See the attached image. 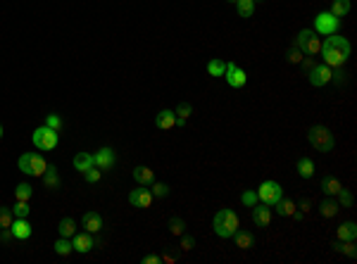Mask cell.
Here are the masks:
<instances>
[{"instance_id": "8fae6325", "label": "cell", "mask_w": 357, "mask_h": 264, "mask_svg": "<svg viewBox=\"0 0 357 264\" xmlns=\"http://www.w3.org/2000/svg\"><path fill=\"white\" fill-rule=\"evenodd\" d=\"M224 79L229 81V86L231 88H243L246 86V81H248V74L238 67L236 62H229L226 64V72H224Z\"/></svg>"}, {"instance_id": "d6986e66", "label": "cell", "mask_w": 357, "mask_h": 264, "mask_svg": "<svg viewBox=\"0 0 357 264\" xmlns=\"http://www.w3.org/2000/svg\"><path fill=\"white\" fill-rule=\"evenodd\" d=\"M91 167H95V160H93L91 153H76V157H74V169L76 172H88Z\"/></svg>"}, {"instance_id": "f5cc1de1", "label": "cell", "mask_w": 357, "mask_h": 264, "mask_svg": "<svg viewBox=\"0 0 357 264\" xmlns=\"http://www.w3.org/2000/svg\"><path fill=\"white\" fill-rule=\"evenodd\" d=\"M255 3H257V0H255Z\"/></svg>"}, {"instance_id": "c3c4849f", "label": "cell", "mask_w": 357, "mask_h": 264, "mask_svg": "<svg viewBox=\"0 0 357 264\" xmlns=\"http://www.w3.org/2000/svg\"><path fill=\"white\" fill-rule=\"evenodd\" d=\"M300 212H305V214L310 212V200H302L300 202Z\"/></svg>"}, {"instance_id": "7dc6e473", "label": "cell", "mask_w": 357, "mask_h": 264, "mask_svg": "<svg viewBox=\"0 0 357 264\" xmlns=\"http://www.w3.org/2000/svg\"><path fill=\"white\" fill-rule=\"evenodd\" d=\"M302 69H305V72H310V69H312V67H314V62H312V57H310V55H307V57H302Z\"/></svg>"}, {"instance_id": "44dd1931", "label": "cell", "mask_w": 357, "mask_h": 264, "mask_svg": "<svg viewBox=\"0 0 357 264\" xmlns=\"http://www.w3.org/2000/svg\"><path fill=\"white\" fill-rule=\"evenodd\" d=\"M336 236H338V240H355L357 238V224L355 221H345V224H340L338 231H336Z\"/></svg>"}, {"instance_id": "7a4b0ae2", "label": "cell", "mask_w": 357, "mask_h": 264, "mask_svg": "<svg viewBox=\"0 0 357 264\" xmlns=\"http://www.w3.org/2000/svg\"><path fill=\"white\" fill-rule=\"evenodd\" d=\"M212 228L219 238H233L238 231V214L231 210H219L212 219Z\"/></svg>"}, {"instance_id": "f35d334b", "label": "cell", "mask_w": 357, "mask_h": 264, "mask_svg": "<svg viewBox=\"0 0 357 264\" xmlns=\"http://www.w3.org/2000/svg\"><path fill=\"white\" fill-rule=\"evenodd\" d=\"M338 205H343V207H352V193H350L348 188H340L338 191Z\"/></svg>"}, {"instance_id": "b9f144b4", "label": "cell", "mask_w": 357, "mask_h": 264, "mask_svg": "<svg viewBox=\"0 0 357 264\" xmlns=\"http://www.w3.org/2000/svg\"><path fill=\"white\" fill-rule=\"evenodd\" d=\"M241 202H243L246 207H255L257 205V193L255 191H246L243 195H241Z\"/></svg>"}, {"instance_id": "f907efd6", "label": "cell", "mask_w": 357, "mask_h": 264, "mask_svg": "<svg viewBox=\"0 0 357 264\" xmlns=\"http://www.w3.org/2000/svg\"><path fill=\"white\" fill-rule=\"evenodd\" d=\"M0 138H3V126H0Z\"/></svg>"}, {"instance_id": "52a82bcc", "label": "cell", "mask_w": 357, "mask_h": 264, "mask_svg": "<svg viewBox=\"0 0 357 264\" xmlns=\"http://www.w3.org/2000/svg\"><path fill=\"white\" fill-rule=\"evenodd\" d=\"M338 29H340V19L333 17L331 12H319L314 17V34L331 36V34H338Z\"/></svg>"}, {"instance_id": "74e56055", "label": "cell", "mask_w": 357, "mask_h": 264, "mask_svg": "<svg viewBox=\"0 0 357 264\" xmlns=\"http://www.w3.org/2000/svg\"><path fill=\"white\" fill-rule=\"evenodd\" d=\"M153 198H167L169 195V186L167 183H160V181H153Z\"/></svg>"}, {"instance_id": "ee69618b", "label": "cell", "mask_w": 357, "mask_h": 264, "mask_svg": "<svg viewBox=\"0 0 357 264\" xmlns=\"http://www.w3.org/2000/svg\"><path fill=\"white\" fill-rule=\"evenodd\" d=\"M193 247H195V238L181 233V250H183V252H191Z\"/></svg>"}, {"instance_id": "f1b7e54d", "label": "cell", "mask_w": 357, "mask_h": 264, "mask_svg": "<svg viewBox=\"0 0 357 264\" xmlns=\"http://www.w3.org/2000/svg\"><path fill=\"white\" fill-rule=\"evenodd\" d=\"M233 240H236V247H241V250H250V247H253V236H250L248 231H241V228H238L236 233H233Z\"/></svg>"}, {"instance_id": "5b68a950", "label": "cell", "mask_w": 357, "mask_h": 264, "mask_svg": "<svg viewBox=\"0 0 357 264\" xmlns=\"http://www.w3.org/2000/svg\"><path fill=\"white\" fill-rule=\"evenodd\" d=\"M57 138H60V131H55V128H50L43 124V126H38L36 131H34L31 141H34V146H36L38 150H55Z\"/></svg>"}, {"instance_id": "5bb4252c", "label": "cell", "mask_w": 357, "mask_h": 264, "mask_svg": "<svg viewBox=\"0 0 357 264\" xmlns=\"http://www.w3.org/2000/svg\"><path fill=\"white\" fill-rule=\"evenodd\" d=\"M31 224H29L27 219H19L15 217V221H12V226H10V233H12V238H17V240H27V238H31Z\"/></svg>"}, {"instance_id": "836d02e7", "label": "cell", "mask_w": 357, "mask_h": 264, "mask_svg": "<svg viewBox=\"0 0 357 264\" xmlns=\"http://www.w3.org/2000/svg\"><path fill=\"white\" fill-rule=\"evenodd\" d=\"M29 212H31V207H29L27 200H17L15 205H12V214H15V217H19V219H27Z\"/></svg>"}, {"instance_id": "681fc988", "label": "cell", "mask_w": 357, "mask_h": 264, "mask_svg": "<svg viewBox=\"0 0 357 264\" xmlns=\"http://www.w3.org/2000/svg\"><path fill=\"white\" fill-rule=\"evenodd\" d=\"M162 262H167V264H172V262H174V257H172V255H165V257H162Z\"/></svg>"}, {"instance_id": "603a6c76", "label": "cell", "mask_w": 357, "mask_h": 264, "mask_svg": "<svg viewBox=\"0 0 357 264\" xmlns=\"http://www.w3.org/2000/svg\"><path fill=\"white\" fill-rule=\"evenodd\" d=\"M340 188H343V183H340L336 176H324V179H321V191L326 193V195H338Z\"/></svg>"}, {"instance_id": "d4e9b609", "label": "cell", "mask_w": 357, "mask_h": 264, "mask_svg": "<svg viewBox=\"0 0 357 264\" xmlns=\"http://www.w3.org/2000/svg\"><path fill=\"white\" fill-rule=\"evenodd\" d=\"M333 247H336V252H343V255L350 257V259H355L357 257L355 240H338V243H333Z\"/></svg>"}, {"instance_id": "e575fe53", "label": "cell", "mask_w": 357, "mask_h": 264, "mask_svg": "<svg viewBox=\"0 0 357 264\" xmlns=\"http://www.w3.org/2000/svg\"><path fill=\"white\" fill-rule=\"evenodd\" d=\"M169 233H172V236H181V233H186V221H183L181 217L169 219Z\"/></svg>"}, {"instance_id": "4fadbf2b", "label": "cell", "mask_w": 357, "mask_h": 264, "mask_svg": "<svg viewBox=\"0 0 357 264\" xmlns=\"http://www.w3.org/2000/svg\"><path fill=\"white\" fill-rule=\"evenodd\" d=\"M272 217H274V214H272V207H269V205H265V202L253 207V221H255V226L267 228L269 224H272Z\"/></svg>"}, {"instance_id": "83f0119b", "label": "cell", "mask_w": 357, "mask_h": 264, "mask_svg": "<svg viewBox=\"0 0 357 264\" xmlns=\"http://www.w3.org/2000/svg\"><path fill=\"white\" fill-rule=\"evenodd\" d=\"M57 231H60V236L62 238H72L74 233H76V221H74L72 217H64L62 221H60Z\"/></svg>"}, {"instance_id": "7402d4cb", "label": "cell", "mask_w": 357, "mask_h": 264, "mask_svg": "<svg viewBox=\"0 0 357 264\" xmlns=\"http://www.w3.org/2000/svg\"><path fill=\"white\" fill-rule=\"evenodd\" d=\"M321 53V38L317 36V34H312L307 41H305V46H302V55H310V57H314V55Z\"/></svg>"}, {"instance_id": "3957f363", "label": "cell", "mask_w": 357, "mask_h": 264, "mask_svg": "<svg viewBox=\"0 0 357 264\" xmlns=\"http://www.w3.org/2000/svg\"><path fill=\"white\" fill-rule=\"evenodd\" d=\"M19 172L29 174V176H43V172L48 169V162L36 153H24V155L17 160Z\"/></svg>"}, {"instance_id": "d590c367", "label": "cell", "mask_w": 357, "mask_h": 264, "mask_svg": "<svg viewBox=\"0 0 357 264\" xmlns=\"http://www.w3.org/2000/svg\"><path fill=\"white\" fill-rule=\"evenodd\" d=\"M15 221V214H12V207H0V228H10Z\"/></svg>"}, {"instance_id": "d6a6232c", "label": "cell", "mask_w": 357, "mask_h": 264, "mask_svg": "<svg viewBox=\"0 0 357 264\" xmlns=\"http://www.w3.org/2000/svg\"><path fill=\"white\" fill-rule=\"evenodd\" d=\"M31 195H34V188L29 186V183H19L17 188H15V198L17 200H31Z\"/></svg>"}, {"instance_id": "1f68e13d", "label": "cell", "mask_w": 357, "mask_h": 264, "mask_svg": "<svg viewBox=\"0 0 357 264\" xmlns=\"http://www.w3.org/2000/svg\"><path fill=\"white\" fill-rule=\"evenodd\" d=\"M224 72H226V62L224 60H210L207 62V74L210 76H224Z\"/></svg>"}, {"instance_id": "8992f818", "label": "cell", "mask_w": 357, "mask_h": 264, "mask_svg": "<svg viewBox=\"0 0 357 264\" xmlns=\"http://www.w3.org/2000/svg\"><path fill=\"white\" fill-rule=\"evenodd\" d=\"M255 193H257V200L269 205V207H274L276 202L284 198V188H281L276 181H262Z\"/></svg>"}, {"instance_id": "8d00e7d4", "label": "cell", "mask_w": 357, "mask_h": 264, "mask_svg": "<svg viewBox=\"0 0 357 264\" xmlns=\"http://www.w3.org/2000/svg\"><path fill=\"white\" fill-rule=\"evenodd\" d=\"M174 114H176V119H183V121H188V117L193 114L191 102H181V105L174 109Z\"/></svg>"}, {"instance_id": "bcb514c9", "label": "cell", "mask_w": 357, "mask_h": 264, "mask_svg": "<svg viewBox=\"0 0 357 264\" xmlns=\"http://www.w3.org/2000/svg\"><path fill=\"white\" fill-rule=\"evenodd\" d=\"M162 262V257H157V255H146L143 257V264H160Z\"/></svg>"}, {"instance_id": "2e32d148", "label": "cell", "mask_w": 357, "mask_h": 264, "mask_svg": "<svg viewBox=\"0 0 357 264\" xmlns=\"http://www.w3.org/2000/svg\"><path fill=\"white\" fill-rule=\"evenodd\" d=\"M81 226L88 231V233H100L102 228V217L98 212H86L81 217Z\"/></svg>"}, {"instance_id": "f546056e", "label": "cell", "mask_w": 357, "mask_h": 264, "mask_svg": "<svg viewBox=\"0 0 357 264\" xmlns=\"http://www.w3.org/2000/svg\"><path fill=\"white\" fill-rule=\"evenodd\" d=\"M55 252H57L60 257H69V255L74 252L72 240H69V238H62V236H60V238L55 240Z\"/></svg>"}, {"instance_id": "ba28073f", "label": "cell", "mask_w": 357, "mask_h": 264, "mask_svg": "<svg viewBox=\"0 0 357 264\" xmlns=\"http://www.w3.org/2000/svg\"><path fill=\"white\" fill-rule=\"evenodd\" d=\"M129 205L136 207V210H148L153 205V193L148 191L146 186H138V188L129 193Z\"/></svg>"}, {"instance_id": "f6af8a7d", "label": "cell", "mask_w": 357, "mask_h": 264, "mask_svg": "<svg viewBox=\"0 0 357 264\" xmlns=\"http://www.w3.org/2000/svg\"><path fill=\"white\" fill-rule=\"evenodd\" d=\"M46 126L60 131V128H62V119L57 117V114H48V117H46Z\"/></svg>"}, {"instance_id": "816d5d0a", "label": "cell", "mask_w": 357, "mask_h": 264, "mask_svg": "<svg viewBox=\"0 0 357 264\" xmlns=\"http://www.w3.org/2000/svg\"><path fill=\"white\" fill-rule=\"evenodd\" d=\"M229 3H236V0H229Z\"/></svg>"}, {"instance_id": "4dcf8cb0", "label": "cell", "mask_w": 357, "mask_h": 264, "mask_svg": "<svg viewBox=\"0 0 357 264\" xmlns=\"http://www.w3.org/2000/svg\"><path fill=\"white\" fill-rule=\"evenodd\" d=\"M238 5V15L241 17H253V12H255V0H236Z\"/></svg>"}, {"instance_id": "ac0fdd59", "label": "cell", "mask_w": 357, "mask_h": 264, "mask_svg": "<svg viewBox=\"0 0 357 264\" xmlns=\"http://www.w3.org/2000/svg\"><path fill=\"white\" fill-rule=\"evenodd\" d=\"M134 179H136L138 186H148V183L155 181V172L150 169V167H134Z\"/></svg>"}, {"instance_id": "30bf717a", "label": "cell", "mask_w": 357, "mask_h": 264, "mask_svg": "<svg viewBox=\"0 0 357 264\" xmlns=\"http://www.w3.org/2000/svg\"><path fill=\"white\" fill-rule=\"evenodd\" d=\"M331 67H326V64H314L310 72H307V76H310V83L312 86H317V88H321V86H326V83H331Z\"/></svg>"}, {"instance_id": "277c9868", "label": "cell", "mask_w": 357, "mask_h": 264, "mask_svg": "<svg viewBox=\"0 0 357 264\" xmlns=\"http://www.w3.org/2000/svg\"><path fill=\"white\" fill-rule=\"evenodd\" d=\"M307 141L312 143L314 150H319V153H329L331 148H333V134H331L326 126H312L307 131Z\"/></svg>"}, {"instance_id": "9a60e30c", "label": "cell", "mask_w": 357, "mask_h": 264, "mask_svg": "<svg viewBox=\"0 0 357 264\" xmlns=\"http://www.w3.org/2000/svg\"><path fill=\"white\" fill-rule=\"evenodd\" d=\"M43 186H46L48 191H57L60 186H62V179H60V174H57V167L55 164H48V169L43 172Z\"/></svg>"}, {"instance_id": "484cf974", "label": "cell", "mask_w": 357, "mask_h": 264, "mask_svg": "<svg viewBox=\"0 0 357 264\" xmlns=\"http://www.w3.org/2000/svg\"><path fill=\"white\" fill-rule=\"evenodd\" d=\"M333 17H338V19H343L345 15L350 12V0H333L331 3V10H329Z\"/></svg>"}, {"instance_id": "9c48e42d", "label": "cell", "mask_w": 357, "mask_h": 264, "mask_svg": "<svg viewBox=\"0 0 357 264\" xmlns=\"http://www.w3.org/2000/svg\"><path fill=\"white\" fill-rule=\"evenodd\" d=\"M95 245H98V240H95L93 233H88V231H83V233H74L72 236V247H74V252H79V255L91 252Z\"/></svg>"}, {"instance_id": "ffe728a7", "label": "cell", "mask_w": 357, "mask_h": 264, "mask_svg": "<svg viewBox=\"0 0 357 264\" xmlns=\"http://www.w3.org/2000/svg\"><path fill=\"white\" fill-rule=\"evenodd\" d=\"M319 212H321V217H324V219H333V217H336V214L340 212L338 200H333V198H326V200H321Z\"/></svg>"}, {"instance_id": "e0dca14e", "label": "cell", "mask_w": 357, "mask_h": 264, "mask_svg": "<svg viewBox=\"0 0 357 264\" xmlns=\"http://www.w3.org/2000/svg\"><path fill=\"white\" fill-rule=\"evenodd\" d=\"M155 126L162 128V131H169V128H174V126H176V114L172 112V109H162V112H157Z\"/></svg>"}, {"instance_id": "7bdbcfd3", "label": "cell", "mask_w": 357, "mask_h": 264, "mask_svg": "<svg viewBox=\"0 0 357 264\" xmlns=\"http://www.w3.org/2000/svg\"><path fill=\"white\" fill-rule=\"evenodd\" d=\"M331 81L336 83V86H343V83H345V72H343V67H333V72H331Z\"/></svg>"}, {"instance_id": "cb8c5ba5", "label": "cell", "mask_w": 357, "mask_h": 264, "mask_svg": "<svg viewBox=\"0 0 357 264\" xmlns=\"http://www.w3.org/2000/svg\"><path fill=\"white\" fill-rule=\"evenodd\" d=\"M274 207H276V214H279V217H293V212L298 210V207H295V202L291 200V198H281Z\"/></svg>"}, {"instance_id": "7c38bea8", "label": "cell", "mask_w": 357, "mask_h": 264, "mask_svg": "<svg viewBox=\"0 0 357 264\" xmlns=\"http://www.w3.org/2000/svg\"><path fill=\"white\" fill-rule=\"evenodd\" d=\"M93 160H95V167H98L100 172H110L112 167H114V162H117V153H114L112 148H100V150L93 155Z\"/></svg>"}, {"instance_id": "4316f807", "label": "cell", "mask_w": 357, "mask_h": 264, "mask_svg": "<svg viewBox=\"0 0 357 264\" xmlns=\"http://www.w3.org/2000/svg\"><path fill=\"white\" fill-rule=\"evenodd\" d=\"M298 174H300L302 179H312L314 176V162H312L310 157H300L298 160Z\"/></svg>"}, {"instance_id": "6da1fadb", "label": "cell", "mask_w": 357, "mask_h": 264, "mask_svg": "<svg viewBox=\"0 0 357 264\" xmlns=\"http://www.w3.org/2000/svg\"><path fill=\"white\" fill-rule=\"evenodd\" d=\"M350 53H352L350 41L338 36V34H331L326 41H321V53L319 55H324V64L331 67V69H333V67H343L345 60L350 57Z\"/></svg>"}, {"instance_id": "60d3db41", "label": "cell", "mask_w": 357, "mask_h": 264, "mask_svg": "<svg viewBox=\"0 0 357 264\" xmlns=\"http://www.w3.org/2000/svg\"><path fill=\"white\" fill-rule=\"evenodd\" d=\"M83 176H86V181L88 183H98L102 179V172L98 169V167H91L88 172H83Z\"/></svg>"}, {"instance_id": "ab89813d", "label": "cell", "mask_w": 357, "mask_h": 264, "mask_svg": "<svg viewBox=\"0 0 357 264\" xmlns=\"http://www.w3.org/2000/svg\"><path fill=\"white\" fill-rule=\"evenodd\" d=\"M302 57H305V55H302V50L293 43V46H291V50H288V62L300 64V62H302Z\"/></svg>"}]
</instances>
